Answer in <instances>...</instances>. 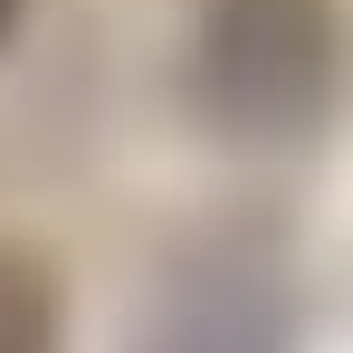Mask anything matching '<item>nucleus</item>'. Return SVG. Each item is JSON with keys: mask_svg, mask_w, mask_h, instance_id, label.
<instances>
[{"mask_svg": "<svg viewBox=\"0 0 353 353\" xmlns=\"http://www.w3.org/2000/svg\"><path fill=\"white\" fill-rule=\"evenodd\" d=\"M210 77L230 86V105L296 115L325 77V10L315 0H220L210 10Z\"/></svg>", "mask_w": 353, "mask_h": 353, "instance_id": "f257e3e1", "label": "nucleus"}, {"mask_svg": "<svg viewBox=\"0 0 353 353\" xmlns=\"http://www.w3.org/2000/svg\"><path fill=\"white\" fill-rule=\"evenodd\" d=\"M0 353H48V287L0 258Z\"/></svg>", "mask_w": 353, "mask_h": 353, "instance_id": "f03ea898", "label": "nucleus"}, {"mask_svg": "<svg viewBox=\"0 0 353 353\" xmlns=\"http://www.w3.org/2000/svg\"><path fill=\"white\" fill-rule=\"evenodd\" d=\"M0 19H10V0H0Z\"/></svg>", "mask_w": 353, "mask_h": 353, "instance_id": "7ed1b4c3", "label": "nucleus"}]
</instances>
